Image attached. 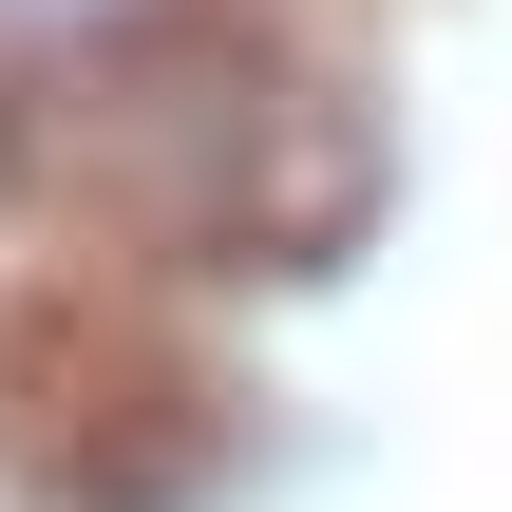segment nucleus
Here are the masks:
<instances>
[{
  "mask_svg": "<svg viewBox=\"0 0 512 512\" xmlns=\"http://www.w3.org/2000/svg\"><path fill=\"white\" fill-rule=\"evenodd\" d=\"M228 19H266V0H0V95H19V114H76V95L190 57V38H228Z\"/></svg>",
  "mask_w": 512,
  "mask_h": 512,
  "instance_id": "1",
  "label": "nucleus"
},
{
  "mask_svg": "<svg viewBox=\"0 0 512 512\" xmlns=\"http://www.w3.org/2000/svg\"><path fill=\"white\" fill-rule=\"evenodd\" d=\"M19 209H38V114L0 95V228H19Z\"/></svg>",
  "mask_w": 512,
  "mask_h": 512,
  "instance_id": "2",
  "label": "nucleus"
}]
</instances>
